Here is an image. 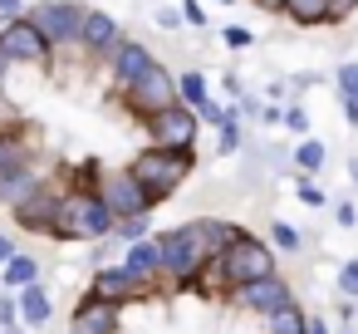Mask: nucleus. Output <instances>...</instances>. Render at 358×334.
<instances>
[{
    "instance_id": "35",
    "label": "nucleus",
    "mask_w": 358,
    "mask_h": 334,
    "mask_svg": "<svg viewBox=\"0 0 358 334\" xmlns=\"http://www.w3.org/2000/svg\"><path fill=\"white\" fill-rule=\"evenodd\" d=\"M285 123H289V128H294V133H304V128H309V118H304V113H299V109H289V113H285Z\"/></svg>"
},
{
    "instance_id": "9",
    "label": "nucleus",
    "mask_w": 358,
    "mask_h": 334,
    "mask_svg": "<svg viewBox=\"0 0 358 334\" xmlns=\"http://www.w3.org/2000/svg\"><path fill=\"white\" fill-rule=\"evenodd\" d=\"M0 55L10 64H45L50 60V40L30 25V15H15L6 30H0Z\"/></svg>"
},
{
    "instance_id": "11",
    "label": "nucleus",
    "mask_w": 358,
    "mask_h": 334,
    "mask_svg": "<svg viewBox=\"0 0 358 334\" xmlns=\"http://www.w3.org/2000/svg\"><path fill=\"white\" fill-rule=\"evenodd\" d=\"M236 300H241L245 309H255V314H275V309L294 305L289 285L275 280V275H260V280H250V285H236Z\"/></svg>"
},
{
    "instance_id": "2",
    "label": "nucleus",
    "mask_w": 358,
    "mask_h": 334,
    "mask_svg": "<svg viewBox=\"0 0 358 334\" xmlns=\"http://www.w3.org/2000/svg\"><path fill=\"white\" fill-rule=\"evenodd\" d=\"M113 231V211L99 192H64L59 197V216H55V236L64 241H99Z\"/></svg>"
},
{
    "instance_id": "18",
    "label": "nucleus",
    "mask_w": 358,
    "mask_h": 334,
    "mask_svg": "<svg viewBox=\"0 0 358 334\" xmlns=\"http://www.w3.org/2000/svg\"><path fill=\"white\" fill-rule=\"evenodd\" d=\"M280 11L294 25H324L329 20V0H280Z\"/></svg>"
},
{
    "instance_id": "19",
    "label": "nucleus",
    "mask_w": 358,
    "mask_h": 334,
    "mask_svg": "<svg viewBox=\"0 0 358 334\" xmlns=\"http://www.w3.org/2000/svg\"><path fill=\"white\" fill-rule=\"evenodd\" d=\"M20 314H25V324H45V319H50V295H45L35 280H30L25 295H20Z\"/></svg>"
},
{
    "instance_id": "32",
    "label": "nucleus",
    "mask_w": 358,
    "mask_h": 334,
    "mask_svg": "<svg viewBox=\"0 0 358 334\" xmlns=\"http://www.w3.org/2000/svg\"><path fill=\"white\" fill-rule=\"evenodd\" d=\"M275 246H285V251H294V246H299V236H294V231H289L285 221H275Z\"/></svg>"
},
{
    "instance_id": "39",
    "label": "nucleus",
    "mask_w": 358,
    "mask_h": 334,
    "mask_svg": "<svg viewBox=\"0 0 358 334\" xmlns=\"http://www.w3.org/2000/svg\"><path fill=\"white\" fill-rule=\"evenodd\" d=\"M343 118H348V123H358V104H343Z\"/></svg>"
},
{
    "instance_id": "29",
    "label": "nucleus",
    "mask_w": 358,
    "mask_h": 334,
    "mask_svg": "<svg viewBox=\"0 0 358 334\" xmlns=\"http://www.w3.org/2000/svg\"><path fill=\"white\" fill-rule=\"evenodd\" d=\"M338 285H343V295H358V260H348L338 270Z\"/></svg>"
},
{
    "instance_id": "12",
    "label": "nucleus",
    "mask_w": 358,
    "mask_h": 334,
    "mask_svg": "<svg viewBox=\"0 0 358 334\" xmlns=\"http://www.w3.org/2000/svg\"><path fill=\"white\" fill-rule=\"evenodd\" d=\"M40 192H45V182H40V172H35L30 162L0 172V202H6L10 211H20V207H25L30 197H40Z\"/></svg>"
},
{
    "instance_id": "26",
    "label": "nucleus",
    "mask_w": 358,
    "mask_h": 334,
    "mask_svg": "<svg viewBox=\"0 0 358 334\" xmlns=\"http://www.w3.org/2000/svg\"><path fill=\"white\" fill-rule=\"evenodd\" d=\"M241 148V123L226 113V123H221V153H236Z\"/></svg>"
},
{
    "instance_id": "6",
    "label": "nucleus",
    "mask_w": 358,
    "mask_h": 334,
    "mask_svg": "<svg viewBox=\"0 0 358 334\" xmlns=\"http://www.w3.org/2000/svg\"><path fill=\"white\" fill-rule=\"evenodd\" d=\"M123 99H128V109H133V113L152 118L157 109L177 104V79H172V74H167V69L152 60V64H148V69H143V74H138L128 89H123Z\"/></svg>"
},
{
    "instance_id": "16",
    "label": "nucleus",
    "mask_w": 358,
    "mask_h": 334,
    "mask_svg": "<svg viewBox=\"0 0 358 334\" xmlns=\"http://www.w3.org/2000/svg\"><path fill=\"white\" fill-rule=\"evenodd\" d=\"M15 216H20V226H25V231H55V216H59V197H45V192H40V197H30V202H25V207H20Z\"/></svg>"
},
{
    "instance_id": "1",
    "label": "nucleus",
    "mask_w": 358,
    "mask_h": 334,
    "mask_svg": "<svg viewBox=\"0 0 358 334\" xmlns=\"http://www.w3.org/2000/svg\"><path fill=\"white\" fill-rule=\"evenodd\" d=\"M236 236H241V231H236L231 221H187V226L157 236V246H162V275H172L177 285L196 280L201 265H211Z\"/></svg>"
},
{
    "instance_id": "31",
    "label": "nucleus",
    "mask_w": 358,
    "mask_h": 334,
    "mask_svg": "<svg viewBox=\"0 0 358 334\" xmlns=\"http://www.w3.org/2000/svg\"><path fill=\"white\" fill-rule=\"evenodd\" d=\"M299 202H304V207H324V192H319L314 182H299Z\"/></svg>"
},
{
    "instance_id": "28",
    "label": "nucleus",
    "mask_w": 358,
    "mask_h": 334,
    "mask_svg": "<svg viewBox=\"0 0 358 334\" xmlns=\"http://www.w3.org/2000/svg\"><path fill=\"white\" fill-rule=\"evenodd\" d=\"M118 236H128V241H143V236H148V221H143V216H123V221H118Z\"/></svg>"
},
{
    "instance_id": "13",
    "label": "nucleus",
    "mask_w": 358,
    "mask_h": 334,
    "mask_svg": "<svg viewBox=\"0 0 358 334\" xmlns=\"http://www.w3.org/2000/svg\"><path fill=\"white\" fill-rule=\"evenodd\" d=\"M118 20L113 15H103V11H84V30H79V45L89 50V55H113L118 50Z\"/></svg>"
},
{
    "instance_id": "14",
    "label": "nucleus",
    "mask_w": 358,
    "mask_h": 334,
    "mask_svg": "<svg viewBox=\"0 0 358 334\" xmlns=\"http://www.w3.org/2000/svg\"><path fill=\"white\" fill-rule=\"evenodd\" d=\"M74 334H118V305L94 295L74 309Z\"/></svg>"
},
{
    "instance_id": "22",
    "label": "nucleus",
    "mask_w": 358,
    "mask_h": 334,
    "mask_svg": "<svg viewBox=\"0 0 358 334\" xmlns=\"http://www.w3.org/2000/svg\"><path fill=\"white\" fill-rule=\"evenodd\" d=\"M20 162H30L25 148H20V138H15V133H0V172H6V167H20Z\"/></svg>"
},
{
    "instance_id": "3",
    "label": "nucleus",
    "mask_w": 358,
    "mask_h": 334,
    "mask_svg": "<svg viewBox=\"0 0 358 334\" xmlns=\"http://www.w3.org/2000/svg\"><path fill=\"white\" fill-rule=\"evenodd\" d=\"M128 172L152 192V202H162V197L177 192V182H187V172H192V148H148V153L133 158Z\"/></svg>"
},
{
    "instance_id": "21",
    "label": "nucleus",
    "mask_w": 358,
    "mask_h": 334,
    "mask_svg": "<svg viewBox=\"0 0 358 334\" xmlns=\"http://www.w3.org/2000/svg\"><path fill=\"white\" fill-rule=\"evenodd\" d=\"M35 275H40V265H35L30 256H10V260H6V285H20V290H25Z\"/></svg>"
},
{
    "instance_id": "15",
    "label": "nucleus",
    "mask_w": 358,
    "mask_h": 334,
    "mask_svg": "<svg viewBox=\"0 0 358 334\" xmlns=\"http://www.w3.org/2000/svg\"><path fill=\"white\" fill-rule=\"evenodd\" d=\"M148 64H152L148 45H138V40H118V50H113V79H118V89H128Z\"/></svg>"
},
{
    "instance_id": "17",
    "label": "nucleus",
    "mask_w": 358,
    "mask_h": 334,
    "mask_svg": "<svg viewBox=\"0 0 358 334\" xmlns=\"http://www.w3.org/2000/svg\"><path fill=\"white\" fill-rule=\"evenodd\" d=\"M123 265H128V270H138V275H152V280H157V275H162V246L143 236V241H133V251H128V260H123Z\"/></svg>"
},
{
    "instance_id": "34",
    "label": "nucleus",
    "mask_w": 358,
    "mask_h": 334,
    "mask_svg": "<svg viewBox=\"0 0 358 334\" xmlns=\"http://www.w3.org/2000/svg\"><path fill=\"white\" fill-rule=\"evenodd\" d=\"M226 45H231V50H245V45H250V30H236V25H231V30H226Z\"/></svg>"
},
{
    "instance_id": "7",
    "label": "nucleus",
    "mask_w": 358,
    "mask_h": 334,
    "mask_svg": "<svg viewBox=\"0 0 358 334\" xmlns=\"http://www.w3.org/2000/svg\"><path fill=\"white\" fill-rule=\"evenodd\" d=\"M99 197L108 202L113 221H123V216H148V211H152V192H148L133 172H108V177L99 182Z\"/></svg>"
},
{
    "instance_id": "40",
    "label": "nucleus",
    "mask_w": 358,
    "mask_h": 334,
    "mask_svg": "<svg viewBox=\"0 0 358 334\" xmlns=\"http://www.w3.org/2000/svg\"><path fill=\"white\" fill-rule=\"evenodd\" d=\"M6 74H10V60H6V55H0V84H6Z\"/></svg>"
},
{
    "instance_id": "41",
    "label": "nucleus",
    "mask_w": 358,
    "mask_h": 334,
    "mask_svg": "<svg viewBox=\"0 0 358 334\" xmlns=\"http://www.w3.org/2000/svg\"><path fill=\"white\" fill-rule=\"evenodd\" d=\"M304 334H329V329H324V324H319V319H314V324H309V329H304Z\"/></svg>"
},
{
    "instance_id": "23",
    "label": "nucleus",
    "mask_w": 358,
    "mask_h": 334,
    "mask_svg": "<svg viewBox=\"0 0 358 334\" xmlns=\"http://www.w3.org/2000/svg\"><path fill=\"white\" fill-rule=\"evenodd\" d=\"M177 94H182L187 104H201V99H206V79L192 69V74H182V79H177Z\"/></svg>"
},
{
    "instance_id": "25",
    "label": "nucleus",
    "mask_w": 358,
    "mask_h": 334,
    "mask_svg": "<svg viewBox=\"0 0 358 334\" xmlns=\"http://www.w3.org/2000/svg\"><path fill=\"white\" fill-rule=\"evenodd\" d=\"M338 89H343V104H358V64H338Z\"/></svg>"
},
{
    "instance_id": "8",
    "label": "nucleus",
    "mask_w": 358,
    "mask_h": 334,
    "mask_svg": "<svg viewBox=\"0 0 358 334\" xmlns=\"http://www.w3.org/2000/svg\"><path fill=\"white\" fill-rule=\"evenodd\" d=\"M152 148H196V113L187 104H167L148 118Z\"/></svg>"
},
{
    "instance_id": "38",
    "label": "nucleus",
    "mask_w": 358,
    "mask_h": 334,
    "mask_svg": "<svg viewBox=\"0 0 358 334\" xmlns=\"http://www.w3.org/2000/svg\"><path fill=\"white\" fill-rule=\"evenodd\" d=\"M10 256H15V246H10V241H6V236H0V265H6V260H10Z\"/></svg>"
},
{
    "instance_id": "4",
    "label": "nucleus",
    "mask_w": 358,
    "mask_h": 334,
    "mask_svg": "<svg viewBox=\"0 0 358 334\" xmlns=\"http://www.w3.org/2000/svg\"><path fill=\"white\" fill-rule=\"evenodd\" d=\"M216 270H221V280L236 290V285H250V280H260V275H275V256H270V246H260L255 236H236L221 256H216Z\"/></svg>"
},
{
    "instance_id": "33",
    "label": "nucleus",
    "mask_w": 358,
    "mask_h": 334,
    "mask_svg": "<svg viewBox=\"0 0 358 334\" xmlns=\"http://www.w3.org/2000/svg\"><path fill=\"white\" fill-rule=\"evenodd\" d=\"M353 11H358V0H329V20H343Z\"/></svg>"
},
{
    "instance_id": "10",
    "label": "nucleus",
    "mask_w": 358,
    "mask_h": 334,
    "mask_svg": "<svg viewBox=\"0 0 358 334\" xmlns=\"http://www.w3.org/2000/svg\"><path fill=\"white\" fill-rule=\"evenodd\" d=\"M152 285H157L152 275H138L128 265H108L94 275V295H103V300H143V295H152Z\"/></svg>"
},
{
    "instance_id": "36",
    "label": "nucleus",
    "mask_w": 358,
    "mask_h": 334,
    "mask_svg": "<svg viewBox=\"0 0 358 334\" xmlns=\"http://www.w3.org/2000/svg\"><path fill=\"white\" fill-rule=\"evenodd\" d=\"M177 20H182L177 11H157V25H162V30H177Z\"/></svg>"
},
{
    "instance_id": "30",
    "label": "nucleus",
    "mask_w": 358,
    "mask_h": 334,
    "mask_svg": "<svg viewBox=\"0 0 358 334\" xmlns=\"http://www.w3.org/2000/svg\"><path fill=\"white\" fill-rule=\"evenodd\" d=\"M182 20H187V25H196V30H201V25H206V11H201V6H196V0H182Z\"/></svg>"
},
{
    "instance_id": "5",
    "label": "nucleus",
    "mask_w": 358,
    "mask_h": 334,
    "mask_svg": "<svg viewBox=\"0 0 358 334\" xmlns=\"http://www.w3.org/2000/svg\"><path fill=\"white\" fill-rule=\"evenodd\" d=\"M30 25H35L50 45H79L84 6H74V0H40V6L30 11Z\"/></svg>"
},
{
    "instance_id": "42",
    "label": "nucleus",
    "mask_w": 358,
    "mask_h": 334,
    "mask_svg": "<svg viewBox=\"0 0 358 334\" xmlns=\"http://www.w3.org/2000/svg\"><path fill=\"white\" fill-rule=\"evenodd\" d=\"M255 6H265V11H280V0H255Z\"/></svg>"
},
{
    "instance_id": "37",
    "label": "nucleus",
    "mask_w": 358,
    "mask_h": 334,
    "mask_svg": "<svg viewBox=\"0 0 358 334\" xmlns=\"http://www.w3.org/2000/svg\"><path fill=\"white\" fill-rule=\"evenodd\" d=\"M0 15H20V0H0Z\"/></svg>"
},
{
    "instance_id": "24",
    "label": "nucleus",
    "mask_w": 358,
    "mask_h": 334,
    "mask_svg": "<svg viewBox=\"0 0 358 334\" xmlns=\"http://www.w3.org/2000/svg\"><path fill=\"white\" fill-rule=\"evenodd\" d=\"M294 162H299L304 172H319V167H324V143H314V138H309V143H299Z\"/></svg>"
},
{
    "instance_id": "20",
    "label": "nucleus",
    "mask_w": 358,
    "mask_h": 334,
    "mask_svg": "<svg viewBox=\"0 0 358 334\" xmlns=\"http://www.w3.org/2000/svg\"><path fill=\"white\" fill-rule=\"evenodd\" d=\"M304 329H309V319H304L294 305H285V309L270 314V334H304Z\"/></svg>"
},
{
    "instance_id": "27",
    "label": "nucleus",
    "mask_w": 358,
    "mask_h": 334,
    "mask_svg": "<svg viewBox=\"0 0 358 334\" xmlns=\"http://www.w3.org/2000/svg\"><path fill=\"white\" fill-rule=\"evenodd\" d=\"M15 128H20V113H15V104L6 94H0V133H15Z\"/></svg>"
}]
</instances>
